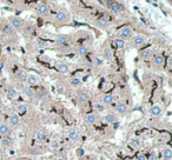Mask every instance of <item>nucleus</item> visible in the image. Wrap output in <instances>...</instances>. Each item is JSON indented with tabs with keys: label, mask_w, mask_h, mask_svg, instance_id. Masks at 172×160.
I'll use <instances>...</instances> for the list:
<instances>
[{
	"label": "nucleus",
	"mask_w": 172,
	"mask_h": 160,
	"mask_svg": "<svg viewBox=\"0 0 172 160\" xmlns=\"http://www.w3.org/2000/svg\"><path fill=\"white\" fill-rule=\"evenodd\" d=\"M37 45H38L39 47H46V42L43 41V40H38V41H37Z\"/></svg>",
	"instance_id": "c9c22d12"
},
{
	"label": "nucleus",
	"mask_w": 172,
	"mask_h": 160,
	"mask_svg": "<svg viewBox=\"0 0 172 160\" xmlns=\"http://www.w3.org/2000/svg\"><path fill=\"white\" fill-rule=\"evenodd\" d=\"M97 25L99 27H106L107 26V19L106 18H99L97 20Z\"/></svg>",
	"instance_id": "b1692460"
},
{
	"label": "nucleus",
	"mask_w": 172,
	"mask_h": 160,
	"mask_svg": "<svg viewBox=\"0 0 172 160\" xmlns=\"http://www.w3.org/2000/svg\"><path fill=\"white\" fill-rule=\"evenodd\" d=\"M116 110H117V112H118V113H120V114H125V113L127 112V106H126L125 104L120 103V104H118V105H117Z\"/></svg>",
	"instance_id": "ddd939ff"
},
{
	"label": "nucleus",
	"mask_w": 172,
	"mask_h": 160,
	"mask_svg": "<svg viewBox=\"0 0 172 160\" xmlns=\"http://www.w3.org/2000/svg\"><path fill=\"white\" fill-rule=\"evenodd\" d=\"M23 92H24V94H25V96H27V97H31V96L33 94V91H32V88H31L30 86H26V87H24Z\"/></svg>",
	"instance_id": "7c9ffc66"
},
{
	"label": "nucleus",
	"mask_w": 172,
	"mask_h": 160,
	"mask_svg": "<svg viewBox=\"0 0 172 160\" xmlns=\"http://www.w3.org/2000/svg\"><path fill=\"white\" fill-rule=\"evenodd\" d=\"M26 81H27V85H28L30 87H32V86L38 85L39 78H38L37 75H34V74H30V75H27V78H26Z\"/></svg>",
	"instance_id": "f03ea898"
},
{
	"label": "nucleus",
	"mask_w": 172,
	"mask_h": 160,
	"mask_svg": "<svg viewBox=\"0 0 172 160\" xmlns=\"http://www.w3.org/2000/svg\"><path fill=\"white\" fill-rule=\"evenodd\" d=\"M84 153H85V151H84L82 148H79V149L77 151V154H78L79 156H80V155H84Z\"/></svg>",
	"instance_id": "58836bf2"
},
{
	"label": "nucleus",
	"mask_w": 172,
	"mask_h": 160,
	"mask_svg": "<svg viewBox=\"0 0 172 160\" xmlns=\"http://www.w3.org/2000/svg\"><path fill=\"white\" fill-rule=\"evenodd\" d=\"M17 78L19 80H26L27 75H26V73L24 71H19V72H17Z\"/></svg>",
	"instance_id": "c756f323"
},
{
	"label": "nucleus",
	"mask_w": 172,
	"mask_h": 160,
	"mask_svg": "<svg viewBox=\"0 0 172 160\" xmlns=\"http://www.w3.org/2000/svg\"><path fill=\"white\" fill-rule=\"evenodd\" d=\"M64 91H65V88L63 86H57V92L58 93H64Z\"/></svg>",
	"instance_id": "e433bc0d"
},
{
	"label": "nucleus",
	"mask_w": 172,
	"mask_h": 160,
	"mask_svg": "<svg viewBox=\"0 0 172 160\" xmlns=\"http://www.w3.org/2000/svg\"><path fill=\"white\" fill-rule=\"evenodd\" d=\"M96 108H97L99 112H103V111L105 110V105H103V104H96Z\"/></svg>",
	"instance_id": "f704fd0d"
},
{
	"label": "nucleus",
	"mask_w": 172,
	"mask_h": 160,
	"mask_svg": "<svg viewBox=\"0 0 172 160\" xmlns=\"http://www.w3.org/2000/svg\"><path fill=\"white\" fill-rule=\"evenodd\" d=\"M9 122H10V126H17L19 124V117L18 115H11L10 119H9Z\"/></svg>",
	"instance_id": "aec40b11"
},
{
	"label": "nucleus",
	"mask_w": 172,
	"mask_h": 160,
	"mask_svg": "<svg viewBox=\"0 0 172 160\" xmlns=\"http://www.w3.org/2000/svg\"><path fill=\"white\" fill-rule=\"evenodd\" d=\"M119 34H120V39H123V40L125 41L126 39L132 38L133 31H132V28H131L130 26H125V27H123V28L119 31Z\"/></svg>",
	"instance_id": "f257e3e1"
},
{
	"label": "nucleus",
	"mask_w": 172,
	"mask_h": 160,
	"mask_svg": "<svg viewBox=\"0 0 172 160\" xmlns=\"http://www.w3.org/2000/svg\"><path fill=\"white\" fill-rule=\"evenodd\" d=\"M36 138H37L38 140H45V139H46V134H45L44 132L39 131V132L36 133Z\"/></svg>",
	"instance_id": "2f4dec72"
},
{
	"label": "nucleus",
	"mask_w": 172,
	"mask_h": 160,
	"mask_svg": "<svg viewBox=\"0 0 172 160\" xmlns=\"http://www.w3.org/2000/svg\"><path fill=\"white\" fill-rule=\"evenodd\" d=\"M3 32H4L6 35H11V34H13L14 30H13V27H12L11 25H5L4 28H3Z\"/></svg>",
	"instance_id": "412c9836"
},
{
	"label": "nucleus",
	"mask_w": 172,
	"mask_h": 160,
	"mask_svg": "<svg viewBox=\"0 0 172 160\" xmlns=\"http://www.w3.org/2000/svg\"><path fill=\"white\" fill-rule=\"evenodd\" d=\"M164 61H165V58H164V55H161V54H156V55L153 57V64L157 65V66L163 65Z\"/></svg>",
	"instance_id": "39448f33"
},
{
	"label": "nucleus",
	"mask_w": 172,
	"mask_h": 160,
	"mask_svg": "<svg viewBox=\"0 0 172 160\" xmlns=\"http://www.w3.org/2000/svg\"><path fill=\"white\" fill-rule=\"evenodd\" d=\"M113 103V97L111 94H105L103 98V105H110Z\"/></svg>",
	"instance_id": "6ab92c4d"
},
{
	"label": "nucleus",
	"mask_w": 172,
	"mask_h": 160,
	"mask_svg": "<svg viewBox=\"0 0 172 160\" xmlns=\"http://www.w3.org/2000/svg\"><path fill=\"white\" fill-rule=\"evenodd\" d=\"M104 119H105V121H106L107 124H113V122H116V120H117L116 115H114V114H112V113H109V114H106Z\"/></svg>",
	"instance_id": "dca6fc26"
},
{
	"label": "nucleus",
	"mask_w": 172,
	"mask_h": 160,
	"mask_svg": "<svg viewBox=\"0 0 172 160\" xmlns=\"http://www.w3.org/2000/svg\"><path fill=\"white\" fill-rule=\"evenodd\" d=\"M149 160H158V158H157V155H156V154H152V155H150Z\"/></svg>",
	"instance_id": "ea45409f"
},
{
	"label": "nucleus",
	"mask_w": 172,
	"mask_h": 160,
	"mask_svg": "<svg viewBox=\"0 0 172 160\" xmlns=\"http://www.w3.org/2000/svg\"><path fill=\"white\" fill-rule=\"evenodd\" d=\"M27 108H28V106H27L26 104H19V105L17 106V111H18L19 113H25V112L27 111Z\"/></svg>",
	"instance_id": "a878e982"
},
{
	"label": "nucleus",
	"mask_w": 172,
	"mask_h": 160,
	"mask_svg": "<svg viewBox=\"0 0 172 160\" xmlns=\"http://www.w3.org/2000/svg\"><path fill=\"white\" fill-rule=\"evenodd\" d=\"M80 84H81V81H80L79 78H72V79H71V85H72V86L78 87Z\"/></svg>",
	"instance_id": "c85d7f7f"
},
{
	"label": "nucleus",
	"mask_w": 172,
	"mask_h": 160,
	"mask_svg": "<svg viewBox=\"0 0 172 160\" xmlns=\"http://www.w3.org/2000/svg\"><path fill=\"white\" fill-rule=\"evenodd\" d=\"M9 132H10V127H9V125L7 124H0V134H1L3 137H5V135H7L9 134Z\"/></svg>",
	"instance_id": "9d476101"
},
{
	"label": "nucleus",
	"mask_w": 172,
	"mask_h": 160,
	"mask_svg": "<svg viewBox=\"0 0 172 160\" xmlns=\"http://www.w3.org/2000/svg\"><path fill=\"white\" fill-rule=\"evenodd\" d=\"M59 147H60V145H59L58 141H52V142H51V148H52V149H58Z\"/></svg>",
	"instance_id": "72a5a7b5"
},
{
	"label": "nucleus",
	"mask_w": 172,
	"mask_h": 160,
	"mask_svg": "<svg viewBox=\"0 0 172 160\" xmlns=\"http://www.w3.org/2000/svg\"><path fill=\"white\" fill-rule=\"evenodd\" d=\"M0 144H1L3 147H10L11 145V140L9 138H3L1 140H0Z\"/></svg>",
	"instance_id": "cd10ccee"
},
{
	"label": "nucleus",
	"mask_w": 172,
	"mask_h": 160,
	"mask_svg": "<svg viewBox=\"0 0 172 160\" xmlns=\"http://www.w3.org/2000/svg\"><path fill=\"white\" fill-rule=\"evenodd\" d=\"M0 103H1V101H0Z\"/></svg>",
	"instance_id": "37998d69"
},
{
	"label": "nucleus",
	"mask_w": 172,
	"mask_h": 160,
	"mask_svg": "<svg viewBox=\"0 0 172 160\" xmlns=\"http://www.w3.org/2000/svg\"><path fill=\"white\" fill-rule=\"evenodd\" d=\"M152 55H153V52H152V50H150V48L144 50V51L140 53V57H141L144 60H149L150 58H152Z\"/></svg>",
	"instance_id": "0eeeda50"
},
{
	"label": "nucleus",
	"mask_w": 172,
	"mask_h": 160,
	"mask_svg": "<svg viewBox=\"0 0 172 160\" xmlns=\"http://www.w3.org/2000/svg\"><path fill=\"white\" fill-rule=\"evenodd\" d=\"M137 160H146V158H145L143 154H140V155L137 156Z\"/></svg>",
	"instance_id": "a19ab883"
},
{
	"label": "nucleus",
	"mask_w": 172,
	"mask_h": 160,
	"mask_svg": "<svg viewBox=\"0 0 172 160\" xmlns=\"http://www.w3.org/2000/svg\"><path fill=\"white\" fill-rule=\"evenodd\" d=\"M78 99H79V101H80V103H87V101H89V99H90V94H89L87 92L82 91V92H80V93H79Z\"/></svg>",
	"instance_id": "423d86ee"
},
{
	"label": "nucleus",
	"mask_w": 172,
	"mask_h": 160,
	"mask_svg": "<svg viewBox=\"0 0 172 160\" xmlns=\"http://www.w3.org/2000/svg\"><path fill=\"white\" fill-rule=\"evenodd\" d=\"M163 156H164L166 160H170V159L172 158V149L168 148V147L164 148V149H163Z\"/></svg>",
	"instance_id": "f3484780"
},
{
	"label": "nucleus",
	"mask_w": 172,
	"mask_h": 160,
	"mask_svg": "<svg viewBox=\"0 0 172 160\" xmlns=\"http://www.w3.org/2000/svg\"><path fill=\"white\" fill-rule=\"evenodd\" d=\"M57 71H58L59 73H61V74H65V73L68 72V66H67L66 64L61 62V64L57 65Z\"/></svg>",
	"instance_id": "f8f14e48"
},
{
	"label": "nucleus",
	"mask_w": 172,
	"mask_h": 160,
	"mask_svg": "<svg viewBox=\"0 0 172 160\" xmlns=\"http://www.w3.org/2000/svg\"><path fill=\"white\" fill-rule=\"evenodd\" d=\"M11 26L13 27V30L14 28H20L21 27V19H19V18H12L11 19Z\"/></svg>",
	"instance_id": "9b49d317"
},
{
	"label": "nucleus",
	"mask_w": 172,
	"mask_h": 160,
	"mask_svg": "<svg viewBox=\"0 0 172 160\" xmlns=\"http://www.w3.org/2000/svg\"><path fill=\"white\" fill-rule=\"evenodd\" d=\"M17 96H18V93H17V91H16L14 88H10V90L7 91V97H9L10 99H16Z\"/></svg>",
	"instance_id": "393cba45"
},
{
	"label": "nucleus",
	"mask_w": 172,
	"mask_h": 160,
	"mask_svg": "<svg viewBox=\"0 0 172 160\" xmlns=\"http://www.w3.org/2000/svg\"><path fill=\"white\" fill-rule=\"evenodd\" d=\"M110 10H111V12H112L113 14H118V13L122 11V6H120V5H118V4L116 3L114 5H112V6L110 7Z\"/></svg>",
	"instance_id": "5701e85b"
},
{
	"label": "nucleus",
	"mask_w": 172,
	"mask_h": 160,
	"mask_svg": "<svg viewBox=\"0 0 172 160\" xmlns=\"http://www.w3.org/2000/svg\"><path fill=\"white\" fill-rule=\"evenodd\" d=\"M87 52H89L87 46H80V47L78 48V54H79V55H85Z\"/></svg>",
	"instance_id": "bb28decb"
},
{
	"label": "nucleus",
	"mask_w": 172,
	"mask_h": 160,
	"mask_svg": "<svg viewBox=\"0 0 172 160\" xmlns=\"http://www.w3.org/2000/svg\"><path fill=\"white\" fill-rule=\"evenodd\" d=\"M103 4H105V5H107L109 7H111L112 5H114V4H116V1H111V0H109V1H106V3H103Z\"/></svg>",
	"instance_id": "4c0bfd02"
},
{
	"label": "nucleus",
	"mask_w": 172,
	"mask_h": 160,
	"mask_svg": "<svg viewBox=\"0 0 172 160\" xmlns=\"http://www.w3.org/2000/svg\"><path fill=\"white\" fill-rule=\"evenodd\" d=\"M113 42H114L116 47H118V48H124L125 47V41L123 39H120V38H116Z\"/></svg>",
	"instance_id": "4be33fe9"
},
{
	"label": "nucleus",
	"mask_w": 172,
	"mask_h": 160,
	"mask_svg": "<svg viewBox=\"0 0 172 160\" xmlns=\"http://www.w3.org/2000/svg\"><path fill=\"white\" fill-rule=\"evenodd\" d=\"M86 160H91V159H86Z\"/></svg>",
	"instance_id": "79ce46f5"
},
{
	"label": "nucleus",
	"mask_w": 172,
	"mask_h": 160,
	"mask_svg": "<svg viewBox=\"0 0 172 160\" xmlns=\"http://www.w3.org/2000/svg\"><path fill=\"white\" fill-rule=\"evenodd\" d=\"M66 19H67V14L64 11H60L55 14V20L58 23H64V21H66Z\"/></svg>",
	"instance_id": "20e7f679"
},
{
	"label": "nucleus",
	"mask_w": 172,
	"mask_h": 160,
	"mask_svg": "<svg viewBox=\"0 0 172 160\" xmlns=\"http://www.w3.org/2000/svg\"><path fill=\"white\" fill-rule=\"evenodd\" d=\"M160 113H161V106H159V105H153L152 108H151V114L154 115V117H157V115H159Z\"/></svg>",
	"instance_id": "4468645a"
},
{
	"label": "nucleus",
	"mask_w": 172,
	"mask_h": 160,
	"mask_svg": "<svg viewBox=\"0 0 172 160\" xmlns=\"http://www.w3.org/2000/svg\"><path fill=\"white\" fill-rule=\"evenodd\" d=\"M85 120H86V122H87V124H95L97 121V117L93 113H90V114H87L85 117Z\"/></svg>",
	"instance_id": "2eb2a0df"
},
{
	"label": "nucleus",
	"mask_w": 172,
	"mask_h": 160,
	"mask_svg": "<svg viewBox=\"0 0 172 160\" xmlns=\"http://www.w3.org/2000/svg\"><path fill=\"white\" fill-rule=\"evenodd\" d=\"M130 146H131V147H133V148H137V147H139V141H138V140L132 139V140L130 141Z\"/></svg>",
	"instance_id": "473e14b6"
},
{
	"label": "nucleus",
	"mask_w": 172,
	"mask_h": 160,
	"mask_svg": "<svg viewBox=\"0 0 172 160\" xmlns=\"http://www.w3.org/2000/svg\"><path fill=\"white\" fill-rule=\"evenodd\" d=\"M145 41H146V38L144 35H136L133 39V44L136 46H141L145 44Z\"/></svg>",
	"instance_id": "7ed1b4c3"
},
{
	"label": "nucleus",
	"mask_w": 172,
	"mask_h": 160,
	"mask_svg": "<svg viewBox=\"0 0 172 160\" xmlns=\"http://www.w3.org/2000/svg\"><path fill=\"white\" fill-rule=\"evenodd\" d=\"M67 37L66 35H59L55 38V44L59 45V46H63V45H66L67 44Z\"/></svg>",
	"instance_id": "1a4fd4ad"
},
{
	"label": "nucleus",
	"mask_w": 172,
	"mask_h": 160,
	"mask_svg": "<svg viewBox=\"0 0 172 160\" xmlns=\"http://www.w3.org/2000/svg\"><path fill=\"white\" fill-rule=\"evenodd\" d=\"M67 137H68V139H71V140H78V139H79V133L77 132V130L71 128V130L68 131V133H67Z\"/></svg>",
	"instance_id": "6e6552de"
},
{
	"label": "nucleus",
	"mask_w": 172,
	"mask_h": 160,
	"mask_svg": "<svg viewBox=\"0 0 172 160\" xmlns=\"http://www.w3.org/2000/svg\"><path fill=\"white\" fill-rule=\"evenodd\" d=\"M38 12H39L40 14H47V12H48V6H47L46 4H40V5L38 6Z\"/></svg>",
	"instance_id": "a211bd4d"
}]
</instances>
